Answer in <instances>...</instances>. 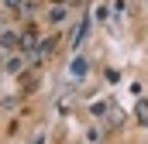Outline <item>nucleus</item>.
Here are the masks:
<instances>
[{
	"label": "nucleus",
	"mask_w": 148,
	"mask_h": 144,
	"mask_svg": "<svg viewBox=\"0 0 148 144\" xmlns=\"http://www.w3.org/2000/svg\"><path fill=\"white\" fill-rule=\"evenodd\" d=\"M21 41H24V35H21V31H14V28H3V24H0V48L17 52V48H21Z\"/></svg>",
	"instance_id": "obj_1"
},
{
	"label": "nucleus",
	"mask_w": 148,
	"mask_h": 144,
	"mask_svg": "<svg viewBox=\"0 0 148 144\" xmlns=\"http://www.w3.org/2000/svg\"><path fill=\"white\" fill-rule=\"evenodd\" d=\"M48 21H52V24H62V21H66V3H55V7L48 10Z\"/></svg>",
	"instance_id": "obj_2"
},
{
	"label": "nucleus",
	"mask_w": 148,
	"mask_h": 144,
	"mask_svg": "<svg viewBox=\"0 0 148 144\" xmlns=\"http://www.w3.org/2000/svg\"><path fill=\"white\" fill-rule=\"evenodd\" d=\"M86 31H90V21L83 17V21H79V28H76V35H73V45H83V38H86Z\"/></svg>",
	"instance_id": "obj_3"
},
{
	"label": "nucleus",
	"mask_w": 148,
	"mask_h": 144,
	"mask_svg": "<svg viewBox=\"0 0 148 144\" xmlns=\"http://www.w3.org/2000/svg\"><path fill=\"white\" fill-rule=\"evenodd\" d=\"M69 72H73L76 79H83V75H86V58H73V65H69Z\"/></svg>",
	"instance_id": "obj_4"
},
{
	"label": "nucleus",
	"mask_w": 148,
	"mask_h": 144,
	"mask_svg": "<svg viewBox=\"0 0 148 144\" xmlns=\"http://www.w3.org/2000/svg\"><path fill=\"white\" fill-rule=\"evenodd\" d=\"M21 69H24V58H21V55H14V58L7 62V72H21Z\"/></svg>",
	"instance_id": "obj_5"
},
{
	"label": "nucleus",
	"mask_w": 148,
	"mask_h": 144,
	"mask_svg": "<svg viewBox=\"0 0 148 144\" xmlns=\"http://www.w3.org/2000/svg\"><path fill=\"white\" fill-rule=\"evenodd\" d=\"M3 3H7V10H14V14H21V10H24V7H28V3H24V0H3Z\"/></svg>",
	"instance_id": "obj_6"
},
{
	"label": "nucleus",
	"mask_w": 148,
	"mask_h": 144,
	"mask_svg": "<svg viewBox=\"0 0 148 144\" xmlns=\"http://www.w3.org/2000/svg\"><path fill=\"white\" fill-rule=\"evenodd\" d=\"M59 3H79V0H59Z\"/></svg>",
	"instance_id": "obj_7"
}]
</instances>
